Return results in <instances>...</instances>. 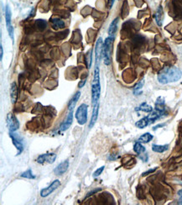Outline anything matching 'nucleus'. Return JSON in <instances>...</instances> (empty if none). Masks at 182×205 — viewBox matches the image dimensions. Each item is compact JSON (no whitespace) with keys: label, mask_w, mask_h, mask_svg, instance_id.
Returning <instances> with one entry per match:
<instances>
[{"label":"nucleus","mask_w":182,"mask_h":205,"mask_svg":"<svg viewBox=\"0 0 182 205\" xmlns=\"http://www.w3.org/2000/svg\"><path fill=\"white\" fill-rule=\"evenodd\" d=\"M163 20H164V13H163V9H162L161 6H159L157 9L156 14H155V20L156 23L159 26H161L162 23H163Z\"/></svg>","instance_id":"18"},{"label":"nucleus","mask_w":182,"mask_h":205,"mask_svg":"<svg viewBox=\"0 0 182 205\" xmlns=\"http://www.w3.org/2000/svg\"><path fill=\"white\" fill-rule=\"evenodd\" d=\"M98 108H99V103H97V104L93 106V114H92V118H91V121H90L89 128H93L94 126V124H96L97 117H98Z\"/></svg>","instance_id":"14"},{"label":"nucleus","mask_w":182,"mask_h":205,"mask_svg":"<svg viewBox=\"0 0 182 205\" xmlns=\"http://www.w3.org/2000/svg\"><path fill=\"white\" fill-rule=\"evenodd\" d=\"M169 146L168 145H164V146H159V145H153L152 146V150L155 152L157 153H163L166 150H168Z\"/></svg>","instance_id":"21"},{"label":"nucleus","mask_w":182,"mask_h":205,"mask_svg":"<svg viewBox=\"0 0 182 205\" xmlns=\"http://www.w3.org/2000/svg\"><path fill=\"white\" fill-rule=\"evenodd\" d=\"M0 52H1L0 59L2 60V59H3V55H4V50H3V45H0Z\"/></svg>","instance_id":"32"},{"label":"nucleus","mask_w":182,"mask_h":205,"mask_svg":"<svg viewBox=\"0 0 182 205\" xmlns=\"http://www.w3.org/2000/svg\"><path fill=\"white\" fill-rule=\"evenodd\" d=\"M165 125V124H159V125H157V126H155V128H154V130H156V129H158L159 127H161V126H164Z\"/></svg>","instance_id":"33"},{"label":"nucleus","mask_w":182,"mask_h":205,"mask_svg":"<svg viewBox=\"0 0 182 205\" xmlns=\"http://www.w3.org/2000/svg\"><path fill=\"white\" fill-rule=\"evenodd\" d=\"M153 135H152L150 133H145L144 135H142L139 138H138V142H140V143H149L150 140H153Z\"/></svg>","instance_id":"20"},{"label":"nucleus","mask_w":182,"mask_h":205,"mask_svg":"<svg viewBox=\"0 0 182 205\" xmlns=\"http://www.w3.org/2000/svg\"><path fill=\"white\" fill-rule=\"evenodd\" d=\"M87 113H88V106L86 103L81 104L76 111V119L77 120V123L83 125L87 121Z\"/></svg>","instance_id":"4"},{"label":"nucleus","mask_w":182,"mask_h":205,"mask_svg":"<svg viewBox=\"0 0 182 205\" xmlns=\"http://www.w3.org/2000/svg\"><path fill=\"white\" fill-rule=\"evenodd\" d=\"M134 150L138 155H140V154L144 153V151H145V147L144 146H142V144L140 142H136V143L134 144Z\"/></svg>","instance_id":"24"},{"label":"nucleus","mask_w":182,"mask_h":205,"mask_svg":"<svg viewBox=\"0 0 182 205\" xmlns=\"http://www.w3.org/2000/svg\"><path fill=\"white\" fill-rule=\"evenodd\" d=\"M136 110L137 111H144L146 113H150L153 111V108L150 105H149L147 103H141L140 106L136 109Z\"/></svg>","instance_id":"22"},{"label":"nucleus","mask_w":182,"mask_h":205,"mask_svg":"<svg viewBox=\"0 0 182 205\" xmlns=\"http://www.w3.org/2000/svg\"><path fill=\"white\" fill-rule=\"evenodd\" d=\"M100 76H99V66H95L94 70V76L92 82V103L93 106L98 103V100L100 98Z\"/></svg>","instance_id":"2"},{"label":"nucleus","mask_w":182,"mask_h":205,"mask_svg":"<svg viewBox=\"0 0 182 205\" xmlns=\"http://www.w3.org/2000/svg\"><path fill=\"white\" fill-rule=\"evenodd\" d=\"M92 54H93V51L91 50V51L87 53V55H86V62H87V67L88 68H90L91 67V65H92Z\"/></svg>","instance_id":"26"},{"label":"nucleus","mask_w":182,"mask_h":205,"mask_svg":"<svg viewBox=\"0 0 182 205\" xmlns=\"http://www.w3.org/2000/svg\"><path fill=\"white\" fill-rule=\"evenodd\" d=\"M103 55V39L99 38L96 43L95 47V57H96V64L95 66H99L101 56Z\"/></svg>","instance_id":"9"},{"label":"nucleus","mask_w":182,"mask_h":205,"mask_svg":"<svg viewBox=\"0 0 182 205\" xmlns=\"http://www.w3.org/2000/svg\"><path fill=\"white\" fill-rule=\"evenodd\" d=\"M114 2H115V0H108V8H109L110 9L113 8V6H114Z\"/></svg>","instance_id":"31"},{"label":"nucleus","mask_w":182,"mask_h":205,"mask_svg":"<svg viewBox=\"0 0 182 205\" xmlns=\"http://www.w3.org/2000/svg\"><path fill=\"white\" fill-rule=\"evenodd\" d=\"M7 126L9 130V132H14L19 129V122L13 113H8L7 115Z\"/></svg>","instance_id":"6"},{"label":"nucleus","mask_w":182,"mask_h":205,"mask_svg":"<svg viewBox=\"0 0 182 205\" xmlns=\"http://www.w3.org/2000/svg\"><path fill=\"white\" fill-rule=\"evenodd\" d=\"M9 135H10L11 139H12L14 146L16 147V149L18 150L17 156L20 155L21 152L24 150V146H23V144L21 142L20 139L18 137V135H16V134H14V132H9Z\"/></svg>","instance_id":"10"},{"label":"nucleus","mask_w":182,"mask_h":205,"mask_svg":"<svg viewBox=\"0 0 182 205\" xmlns=\"http://www.w3.org/2000/svg\"><path fill=\"white\" fill-rule=\"evenodd\" d=\"M69 167V161L68 160H65L63 162H61V164H59L55 169V173L59 176H61L65 173V171L68 170Z\"/></svg>","instance_id":"12"},{"label":"nucleus","mask_w":182,"mask_h":205,"mask_svg":"<svg viewBox=\"0 0 182 205\" xmlns=\"http://www.w3.org/2000/svg\"><path fill=\"white\" fill-rule=\"evenodd\" d=\"M182 72L176 67H166L158 74V81L161 84H168L170 82H178L181 78Z\"/></svg>","instance_id":"1"},{"label":"nucleus","mask_w":182,"mask_h":205,"mask_svg":"<svg viewBox=\"0 0 182 205\" xmlns=\"http://www.w3.org/2000/svg\"><path fill=\"white\" fill-rule=\"evenodd\" d=\"M86 82V78H85V79H83V80H82V81L79 82V84H78V87H79L80 88H82L83 86L85 85Z\"/></svg>","instance_id":"30"},{"label":"nucleus","mask_w":182,"mask_h":205,"mask_svg":"<svg viewBox=\"0 0 182 205\" xmlns=\"http://www.w3.org/2000/svg\"><path fill=\"white\" fill-rule=\"evenodd\" d=\"M21 177L24 178H28V179H34L35 176L33 174V172L31 171V169H28L27 171H25L21 174Z\"/></svg>","instance_id":"25"},{"label":"nucleus","mask_w":182,"mask_h":205,"mask_svg":"<svg viewBox=\"0 0 182 205\" xmlns=\"http://www.w3.org/2000/svg\"><path fill=\"white\" fill-rule=\"evenodd\" d=\"M117 24H118V19L117 18L114 19V20L112 21V23H111L109 28H108V36L115 38V34H116L117 30Z\"/></svg>","instance_id":"13"},{"label":"nucleus","mask_w":182,"mask_h":205,"mask_svg":"<svg viewBox=\"0 0 182 205\" xmlns=\"http://www.w3.org/2000/svg\"><path fill=\"white\" fill-rule=\"evenodd\" d=\"M80 96H81V92H76V94H74V96L72 97V99L70 100V102L68 103V110L71 111V110H74V108L76 106V103L79 99Z\"/></svg>","instance_id":"15"},{"label":"nucleus","mask_w":182,"mask_h":205,"mask_svg":"<svg viewBox=\"0 0 182 205\" xmlns=\"http://www.w3.org/2000/svg\"><path fill=\"white\" fill-rule=\"evenodd\" d=\"M105 168V167L104 166H103V167H101L100 168H98L97 170H96V171H94V173H93V178H97V177H99L100 175L102 174V172L103 171V169Z\"/></svg>","instance_id":"27"},{"label":"nucleus","mask_w":182,"mask_h":205,"mask_svg":"<svg viewBox=\"0 0 182 205\" xmlns=\"http://www.w3.org/2000/svg\"><path fill=\"white\" fill-rule=\"evenodd\" d=\"M178 196H179V203L182 204V189L178 192Z\"/></svg>","instance_id":"29"},{"label":"nucleus","mask_w":182,"mask_h":205,"mask_svg":"<svg viewBox=\"0 0 182 205\" xmlns=\"http://www.w3.org/2000/svg\"><path fill=\"white\" fill-rule=\"evenodd\" d=\"M10 97H11V100H12V103H15V102H16V100H17V98H18L17 86H16V83H15V82H13V83L11 84Z\"/></svg>","instance_id":"17"},{"label":"nucleus","mask_w":182,"mask_h":205,"mask_svg":"<svg viewBox=\"0 0 182 205\" xmlns=\"http://www.w3.org/2000/svg\"><path fill=\"white\" fill-rule=\"evenodd\" d=\"M5 22H6V27H7V31L9 32V35L14 42V31L13 25H12V22H11V9L9 5H6V7H5Z\"/></svg>","instance_id":"5"},{"label":"nucleus","mask_w":182,"mask_h":205,"mask_svg":"<svg viewBox=\"0 0 182 205\" xmlns=\"http://www.w3.org/2000/svg\"><path fill=\"white\" fill-rule=\"evenodd\" d=\"M114 40V38L108 36L105 39V41L103 43V60H104V64L107 66L110 65L111 63V55H112V51H113Z\"/></svg>","instance_id":"3"},{"label":"nucleus","mask_w":182,"mask_h":205,"mask_svg":"<svg viewBox=\"0 0 182 205\" xmlns=\"http://www.w3.org/2000/svg\"><path fill=\"white\" fill-rule=\"evenodd\" d=\"M149 124H151L150 122V120L149 119V117H144L143 119H141L140 120H138L136 122L135 124V125L138 127V128H139V129H144L145 127H147Z\"/></svg>","instance_id":"19"},{"label":"nucleus","mask_w":182,"mask_h":205,"mask_svg":"<svg viewBox=\"0 0 182 205\" xmlns=\"http://www.w3.org/2000/svg\"><path fill=\"white\" fill-rule=\"evenodd\" d=\"M144 80H141L140 82H138L136 86L134 88V95H139L142 93V89H143V87H144Z\"/></svg>","instance_id":"23"},{"label":"nucleus","mask_w":182,"mask_h":205,"mask_svg":"<svg viewBox=\"0 0 182 205\" xmlns=\"http://www.w3.org/2000/svg\"><path fill=\"white\" fill-rule=\"evenodd\" d=\"M51 23L52 24V26L55 30H57V29H62V28L65 27V23L64 21L61 20V19H58V18H53L51 20Z\"/></svg>","instance_id":"16"},{"label":"nucleus","mask_w":182,"mask_h":205,"mask_svg":"<svg viewBox=\"0 0 182 205\" xmlns=\"http://www.w3.org/2000/svg\"><path fill=\"white\" fill-rule=\"evenodd\" d=\"M60 186H61V182H60V180L56 179L54 182H52L51 184L50 185L49 187L42 189L41 191H40V196H41L42 198L48 197L49 195H51L53 192H55Z\"/></svg>","instance_id":"7"},{"label":"nucleus","mask_w":182,"mask_h":205,"mask_svg":"<svg viewBox=\"0 0 182 205\" xmlns=\"http://www.w3.org/2000/svg\"><path fill=\"white\" fill-rule=\"evenodd\" d=\"M156 168H157V167L154 168V169H151V170H149L148 171H145V172H144V173L142 174V176H143V177H145V176H147V175L149 174V173H151V172H154V171L156 170Z\"/></svg>","instance_id":"28"},{"label":"nucleus","mask_w":182,"mask_h":205,"mask_svg":"<svg viewBox=\"0 0 182 205\" xmlns=\"http://www.w3.org/2000/svg\"><path fill=\"white\" fill-rule=\"evenodd\" d=\"M55 159H56V155L55 153L43 154L37 158V162L40 164H44L45 162H47L49 164H52L55 162Z\"/></svg>","instance_id":"8"},{"label":"nucleus","mask_w":182,"mask_h":205,"mask_svg":"<svg viewBox=\"0 0 182 205\" xmlns=\"http://www.w3.org/2000/svg\"><path fill=\"white\" fill-rule=\"evenodd\" d=\"M73 111L74 110L69 111L65 120H64V122L60 125V129L59 130H61V131H65V130H67L70 128V126L72 125V120H73Z\"/></svg>","instance_id":"11"}]
</instances>
